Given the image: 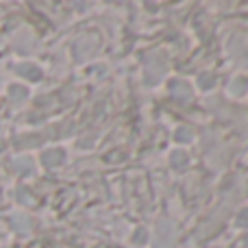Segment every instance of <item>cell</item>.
Segmentation results:
<instances>
[{
    "label": "cell",
    "instance_id": "cell-4",
    "mask_svg": "<svg viewBox=\"0 0 248 248\" xmlns=\"http://www.w3.org/2000/svg\"><path fill=\"white\" fill-rule=\"evenodd\" d=\"M31 168H33V163H31V159H17L16 161V170L20 172V174H31Z\"/></svg>",
    "mask_w": 248,
    "mask_h": 248
},
{
    "label": "cell",
    "instance_id": "cell-3",
    "mask_svg": "<svg viewBox=\"0 0 248 248\" xmlns=\"http://www.w3.org/2000/svg\"><path fill=\"white\" fill-rule=\"evenodd\" d=\"M26 94H29V92H26V87H22V85H11L9 87V96H11L16 103H22V100L26 98Z\"/></svg>",
    "mask_w": 248,
    "mask_h": 248
},
{
    "label": "cell",
    "instance_id": "cell-2",
    "mask_svg": "<svg viewBox=\"0 0 248 248\" xmlns=\"http://www.w3.org/2000/svg\"><path fill=\"white\" fill-rule=\"evenodd\" d=\"M42 161H44V166L55 168L57 163L63 161V153H61V150H48V153L42 155Z\"/></svg>",
    "mask_w": 248,
    "mask_h": 248
},
{
    "label": "cell",
    "instance_id": "cell-1",
    "mask_svg": "<svg viewBox=\"0 0 248 248\" xmlns=\"http://www.w3.org/2000/svg\"><path fill=\"white\" fill-rule=\"evenodd\" d=\"M17 74L24 78H31V81H37L42 77V72H39V68H35V63H22L17 68Z\"/></svg>",
    "mask_w": 248,
    "mask_h": 248
},
{
    "label": "cell",
    "instance_id": "cell-5",
    "mask_svg": "<svg viewBox=\"0 0 248 248\" xmlns=\"http://www.w3.org/2000/svg\"><path fill=\"white\" fill-rule=\"evenodd\" d=\"M17 198H20V201H22V202H26V205H31V202H33V198H31V194H29V192H26V189H24V187H22V189H20V192H17Z\"/></svg>",
    "mask_w": 248,
    "mask_h": 248
}]
</instances>
